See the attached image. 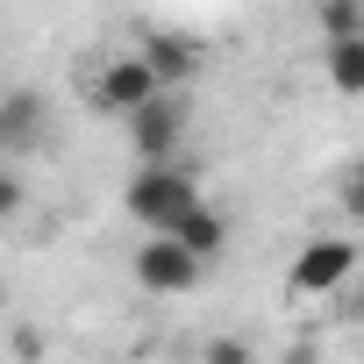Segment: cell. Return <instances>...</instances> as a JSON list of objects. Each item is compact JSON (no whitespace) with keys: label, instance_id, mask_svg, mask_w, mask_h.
I'll list each match as a JSON object with an SVG mask.
<instances>
[{"label":"cell","instance_id":"obj_1","mask_svg":"<svg viewBox=\"0 0 364 364\" xmlns=\"http://www.w3.org/2000/svg\"><path fill=\"white\" fill-rule=\"evenodd\" d=\"M193 200H200V186H193L171 157H164V164H143V171L129 178V215H136L143 229H171Z\"/></svg>","mask_w":364,"mask_h":364},{"label":"cell","instance_id":"obj_13","mask_svg":"<svg viewBox=\"0 0 364 364\" xmlns=\"http://www.w3.org/2000/svg\"><path fill=\"white\" fill-rule=\"evenodd\" d=\"M208 357H215V364H243V357H250V343H208Z\"/></svg>","mask_w":364,"mask_h":364},{"label":"cell","instance_id":"obj_7","mask_svg":"<svg viewBox=\"0 0 364 364\" xmlns=\"http://www.w3.org/2000/svg\"><path fill=\"white\" fill-rule=\"evenodd\" d=\"M143 58L157 65L164 86H186V79L200 72V43H193V36H171V29H150V36H143Z\"/></svg>","mask_w":364,"mask_h":364},{"label":"cell","instance_id":"obj_3","mask_svg":"<svg viewBox=\"0 0 364 364\" xmlns=\"http://www.w3.org/2000/svg\"><path fill=\"white\" fill-rule=\"evenodd\" d=\"M357 272V243L350 236H314L300 257H293V272H286V293H300V300H321V293H343V279Z\"/></svg>","mask_w":364,"mask_h":364},{"label":"cell","instance_id":"obj_9","mask_svg":"<svg viewBox=\"0 0 364 364\" xmlns=\"http://www.w3.org/2000/svg\"><path fill=\"white\" fill-rule=\"evenodd\" d=\"M328 79H336V93H364V36L328 43Z\"/></svg>","mask_w":364,"mask_h":364},{"label":"cell","instance_id":"obj_5","mask_svg":"<svg viewBox=\"0 0 364 364\" xmlns=\"http://www.w3.org/2000/svg\"><path fill=\"white\" fill-rule=\"evenodd\" d=\"M178 129H186V107H178V86H164L157 100H143L129 114V143L143 150V164H164L178 150Z\"/></svg>","mask_w":364,"mask_h":364},{"label":"cell","instance_id":"obj_8","mask_svg":"<svg viewBox=\"0 0 364 364\" xmlns=\"http://www.w3.org/2000/svg\"><path fill=\"white\" fill-rule=\"evenodd\" d=\"M171 236H178V243H186V250H200V257H215V250L229 243V222H222V215H215L208 200H193L186 215H178V222H171Z\"/></svg>","mask_w":364,"mask_h":364},{"label":"cell","instance_id":"obj_2","mask_svg":"<svg viewBox=\"0 0 364 364\" xmlns=\"http://www.w3.org/2000/svg\"><path fill=\"white\" fill-rule=\"evenodd\" d=\"M200 250H186L171 229H150V243L136 250V286L143 293H193L200 286Z\"/></svg>","mask_w":364,"mask_h":364},{"label":"cell","instance_id":"obj_10","mask_svg":"<svg viewBox=\"0 0 364 364\" xmlns=\"http://www.w3.org/2000/svg\"><path fill=\"white\" fill-rule=\"evenodd\" d=\"M321 36H328V43L364 36V0H321Z\"/></svg>","mask_w":364,"mask_h":364},{"label":"cell","instance_id":"obj_11","mask_svg":"<svg viewBox=\"0 0 364 364\" xmlns=\"http://www.w3.org/2000/svg\"><path fill=\"white\" fill-rule=\"evenodd\" d=\"M343 215H350V222H364V171H357V178H343Z\"/></svg>","mask_w":364,"mask_h":364},{"label":"cell","instance_id":"obj_12","mask_svg":"<svg viewBox=\"0 0 364 364\" xmlns=\"http://www.w3.org/2000/svg\"><path fill=\"white\" fill-rule=\"evenodd\" d=\"M0 215H22V178H15V171L0 178Z\"/></svg>","mask_w":364,"mask_h":364},{"label":"cell","instance_id":"obj_4","mask_svg":"<svg viewBox=\"0 0 364 364\" xmlns=\"http://www.w3.org/2000/svg\"><path fill=\"white\" fill-rule=\"evenodd\" d=\"M164 93V79H157V65L136 50V58H107L100 65V79H93V107H107V114H136L143 100H157Z\"/></svg>","mask_w":364,"mask_h":364},{"label":"cell","instance_id":"obj_6","mask_svg":"<svg viewBox=\"0 0 364 364\" xmlns=\"http://www.w3.org/2000/svg\"><path fill=\"white\" fill-rule=\"evenodd\" d=\"M36 143H43V100H36L29 86H15L8 100H0V150L22 157V150H36Z\"/></svg>","mask_w":364,"mask_h":364}]
</instances>
